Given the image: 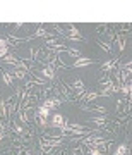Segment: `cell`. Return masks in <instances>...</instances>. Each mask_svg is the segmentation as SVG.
Here are the masks:
<instances>
[{"instance_id":"1","label":"cell","mask_w":132,"mask_h":155,"mask_svg":"<svg viewBox=\"0 0 132 155\" xmlns=\"http://www.w3.org/2000/svg\"><path fill=\"white\" fill-rule=\"evenodd\" d=\"M60 143H62V140H57V138H43L41 141H39V148L43 150L45 153H50V152H52V148L58 147Z\"/></svg>"},{"instance_id":"2","label":"cell","mask_w":132,"mask_h":155,"mask_svg":"<svg viewBox=\"0 0 132 155\" xmlns=\"http://www.w3.org/2000/svg\"><path fill=\"white\" fill-rule=\"evenodd\" d=\"M38 72L45 78V79H50V81H52V79H55V67L52 66V64H46V66H43Z\"/></svg>"},{"instance_id":"3","label":"cell","mask_w":132,"mask_h":155,"mask_svg":"<svg viewBox=\"0 0 132 155\" xmlns=\"http://www.w3.org/2000/svg\"><path fill=\"white\" fill-rule=\"evenodd\" d=\"M62 104L60 98H57V97H48V98H45V102L41 104L43 107H46V109H50V110H53V109H58Z\"/></svg>"},{"instance_id":"4","label":"cell","mask_w":132,"mask_h":155,"mask_svg":"<svg viewBox=\"0 0 132 155\" xmlns=\"http://www.w3.org/2000/svg\"><path fill=\"white\" fill-rule=\"evenodd\" d=\"M64 122H65V117L62 116V114H52V121H48V127H57V129H60Z\"/></svg>"},{"instance_id":"5","label":"cell","mask_w":132,"mask_h":155,"mask_svg":"<svg viewBox=\"0 0 132 155\" xmlns=\"http://www.w3.org/2000/svg\"><path fill=\"white\" fill-rule=\"evenodd\" d=\"M93 64V59H88V57H77L76 61H74V64H72V67H76V69H79V67H84V66H91Z\"/></svg>"},{"instance_id":"6","label":"cell","mask_w":132,"mask_h":155,"mask_svg":"<svg viewBox=\"0 0 132 155\" xmlns=\"http://www.w3.org/2000/svg\"><path fill=\"white\" fill-rule=\"evenodd\" d=\"M39 36H53V35L48 33V31H46L45 28H39L36 33H33L31 36H28V38H24V41H26V40H33V38H39Z\"/></svg>"},{"instance_id":"7","label":"cell","mask_w":132,"mask_h":155,"mask_svg":"<svg viewBox=\"0 0 132 155\" xmlns=\"http://www.w3.org/2000/svg\"><path fill=\"white\" fill-rule=\"evenodd\" d=\"M69 31H71V33H69V38H71V40H84V36L79 33V29H77L76 26H71Z\"/></svg>"},{"instance_id":"8","label":"cell","mask_w":132,"mask_h":155,"mask_svg":"<svg viewBox=\"0 0 132 155\" xmlns=\"http://www.w3.org/2000/svg\"><path fill=\"white\" fill-rule=\"evenodd\" d=\"M127 153H129V147H127L125 143H120L115 150H113L112 155H127Z\"/></svg>"},{"instance_id":"9","label":"cell","mask_w":132,"mask_h":155,"mask_svg":"<svg viewBox=\"0 0 132 155\" xmlns=\"http://www.w3.org/2000/svg\"><path fill=\"white\" fill-rule=\"evenodd\" d=\"M26 76H28V71H24V69H16V71H12V78L14 79H26Z\"/></svg>"},{"instance_id":"10","label":"cell","mask_w":132,"mask_h":155,"mask_svg":"<svg viewBox=\"0 0 132 155\" xmlns=\"http://www.w3.org/2000/svg\"><path fill=\"white\" fill-rule=\"evenodd\" d=\"M118 62V59H113V61H110V62H106V64H103L101 66V71L103 72H110L113 67H115V64Z\"/></svg>"},{"instance_id":"11","label":"cell","mask_w":132,"mask_h":155,"mask_svg":"<svg viewBox=\"0 0 132 155\" xmlns=\"http://www.w3.org/2000/svg\"><path fill=\"white\" fill-rule=\"evenodd\" d=\"M2 79L7 86H14V78H12L11 72H2Z\"/></svg>"},{"instance_id":"12","label":"cell","mask_w":132,"mask_h":155,"mask_svg":"<svg viewBox=\"0 0 132 155\" xmlns=\"http://www.w3.org/2000/svg\"><path fill=\"white\" fill-rule=\"evenodd\" d=\"M130 81H127V83H122L120 84V93L122 95H125V97H129L130 95Z\"/></svg>"},{"instance_id":"13","label":"cell","mask_w":132,"mask_h":155,"mask_svg":"<svg viewBox=\"0 0 132 155\" xmlns=\"http://www.w3.org/2000/svg\"><path fill=\"white\" fill-rule=\"evenodd\" d=\"M0 117H9V112H7V102L5 100H0Z\"/></svg>"},{"instance_id":"14","label":"cell","mask_w":132,"mask_h":155,"mask_svg":"<svg viewBox=\"0 0 132 155\" xmlns=\"http://www.w3.org/2000/svg\"><path fill=\"white\" fill-rule=\"evenodd\" d=\"M98 97H99L98 91H89V93L84 95V100H86V102H93V100H94V98H98Z\"/></svg>"},{"instance_id":"15","label":"cell","mask_w":132,"mask_h":155,"mask_svg":"<svg viewBox=\"0 0 132 155\" xmlns=\"http://www.w3.org/2000/svg\"><path fill=\"white\" fill-rule=\"evenodd\" d=\"M9 47H14L11 43V40L9 38H0V48H9Z\"/></svg>"},{"instance_id":"16","label":"cell","mask_w":132,"mask_h":155,"mask_svg":"<svg viewBox=\"0 0 132 155\" xmlns=\"http://www.w3.org/2000/svg\"><path fill=\"white\" fill-rule=\"evenodd\" d=\"M91 121L94 122V124H98L99 127H101V129H103V126H105V122H106V117H93V119H91Z\"/></svg>"},{"instance_id":"17","label":"cell","mask_w":132,"mask_h":155,"mask_svg":"<svg viewBox=\"0 0 132 155\" xmlns=\"http://www.w3.org/2000/svg\"><path fill=\"white\" fill-rule=\"evenodd\" d=\"M117 45H118V50L124 52L125 50V38H117Z\"/></svg>"},{"instance_id":"18","label":"cell","mask_w":132,"mask_h":155,"mask_svg":"<svg viewBox=\"0 0 132 155\" xmlns=\"http://www.w3.org/2000/svg\"><path fill=\"white\" fill-rule=\"evenodd\" d=\"M12 131H14V133H17V134H22V133H24V127L19 126L17 122H14V127H12Z\"/></svg>"},{"instance_id":"19","label":"cell","mask_w":132,"mask_h":155,"mask_svg":"<svg viewBox=\"0 0 132 155\" xmlns=\"http://www.w3.org/2000/svg\"><path fill=\"white\" fill-rule=\"evenodd\" d=\"M89 155H103V152L96 147H89Z\"/></svg>"},{"instance_id":"20","label":"cell","mask_w":132,"mask_h":155,"mask_svg":"<svg viewBox=\"0 0 132 155\" xmlns=\"http://www.w3.org/2000/svg\"><path fill=\"white\" fill-rule=\"evenodd\" d=\"M98 43L101 45V48H103L105 52H108V54H110V52H112V47H110V45H108V43H106V41H98Z\"/></svg>"},{"instance_id":"21","label":"cell","mask_w":132,"mask_h":155,"mask_svg":"<svg viewBox=\"0 0 132 155\" xmlns=\"http://www.w3.org/2000/svg\"><path fill=\"white\" fill-rule=\"evenodd\" d=\"M19 119H21V122H24V124H29V117L26 116V112H21V114H19Z\"/></svg>"},{"instance_id":"22","label":"cell","mask_w":132,"mask_h":155,"mask_svg":"<svg viewBox=\"0 0 132 155\" xmlns=\"http://www.w3.org/2000/svg\"><path fill=\"white\" fill-rule=\"evenodd\" d=\"M7 54H9V48H0V59H4Z\"/></svg>"},{"instance_id":"23","label":"cell","mask_w":132,"mask_h":155,"mask_svg":"<svg viewBox=\"0 0 132 155\" xmlns=\"http://www.w3.org/2000/svg\"><path fill=\"white\" fill-rule=\"evenodd\" d=\"M2 140H4V133H0V141H2Z\"/></svg>"},{"instance_id":"24","label":"cell","mask_w":132,"mask_h":155,"mask_svg":"<svg viewBox=\"0 0 132 155\" xmlns=\"http://www.w3.org/2000/svg\"><path fill=\"white\" fill-rule=\"evenodd\" d=\"M0 127H7V126L4 124V122H0Z\"/></svg>"},{"instance_id":"25","label":"cell","mask_w":132,"mask_h":155,"mask_svg":"<svg viewBox=\"0 0 132 155\" xmlns=\"http://www.w3.org/2000/svg\"><path fill=\"white\" fill-rule=\"evenodd\" d=\"M28 155H33V153H28Z\"/></svg>"}]
</instances>
